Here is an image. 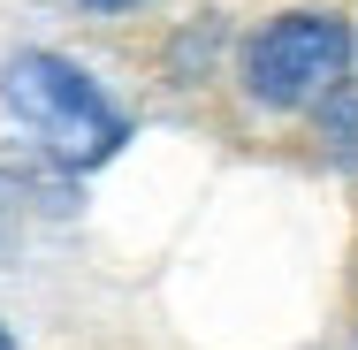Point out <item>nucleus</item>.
I'll list each match as a JSON object with an SVG mask.
<instances>
[{
	"label": "nucleus",
	"mask_w": 358,
	"mask_h": 350,
	"mask_svg": "<svg viewBox=\"0 0 358 350\" xmlns=\"http://www.w3.org/2000/svg\"><path fill=\"white\" fill-rule=\"evenodd\" d=\"M76 8H92V15H122V8H138V0H76Z\"/></svg>",
	"instance_id": "39448f33"
},
{
	"label": "nucleus",
	"mask_w": 358,
	"mask_h": 350,
	"mask_svg": "<svg viewBox=\"0 0 358 350\" xmlns=\"http://www.w3.org/2000/svg\"><path fill=\"white\" fill-rule=\"evenodd\" d=\"M0 350H15V335H8V328H0Z\"/></svg>",
	"instance_id": "423d86ee"
},
{
	"label": "nucleus",
	"mask_w": 358,
	"mask_h": 350,
	"mask_svg": "<svg viewBox=\"0 0 358 350\" xmlns=\"http://www.w3.org/2000/svg\"><path fill=\"white\" fill-rule=\"evenodd\" d=\"M0 92H8V115L46 145L62 168H99V160H115L122 115H115V99L76 69L69 54H46V46L15 54V61L0 69Z\"/></svg>",
	"instance_id": "f257e3e1"
},
{
	"label": "nucleus",
	"mask_w": 358,
	"mask_h": 350,
	"mask_svg": "<svg viewBox=\"0 0 358 350\" xmlns=\"http://www.w3.org/2000/svg\"><path fill=\"white\" fill-rule=\"evenodd\" d=\"M351 54H358V38H351L343 15H328V8L275 15V23H259L252 46H244V92H252V107H267V115L320 107V99L351 76Z\"/></svg>",
	"instance_id": "f03ea898"
},
{
	"label": "nucleus",
	"mask_w": 358,
	"mask_h": 350,
	"mask_svg": "<svg viewBox=\"0 0 358 350\" xmlns=\"http://www.w3.org/2000/svg\"><path fill=\"white\" fill-rule=\"evenodd\" d=\"M320 138H328V160H343V168L358 160V84L351 76L320 99Z\"/></svg>",
	"instance_id": "7ed1b4c3"
},
{
	"label": "nucleus",
	"mask_w": 358,
	"mask_h": 350,
	"mask_svg": "<svg viewBox=\"0 0 358 350\" xmlns=\"http://www.w3.org/2000/svg\"><path fill=\"white\" fill-rule=\"evenodd\" d=\"M15 221H23V191H15L8 175H0V251L15 244Z\"/></svg>",
	"instance_id": "20e7f679"
}]
</instances>
